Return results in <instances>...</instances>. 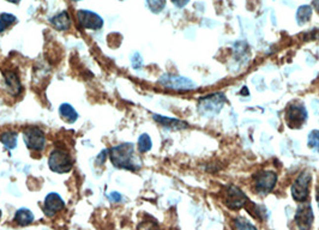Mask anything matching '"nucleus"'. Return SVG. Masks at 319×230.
Listing matches in <instances>:
<instances>
[{"label": "nucleus", "mask_w": 319, "mask_h": 230, "mask_svg": "<svg viewBox=\"0 0 319 230\" xmlns=\"http://www.w3.org/2000/svg\"><path fill=\"white\" fill-rule=\"evenodd\" d=\"M108 153L112 164L118 169L136 172L141 168L134 155V145L132 143H122L112 148Z\"/></svg>", "instance_id": "nucleus-1"}, {"label": "nucleus", "mask_w": 319, "mask_h": 230, "mask_svg": "<svg viewBox=\"0 0 319 230\" xmlns=\"http://www.w3.org/2000/svg\"><path fill=\"white\" fill-rule=\"evenodd\" d=\"M227 97L223 92H214L200 97L198 101V112L201 116L212 117L217 115L225 107Z\"/></svg>", "instance_id": "nucleus-2"}, {"label": "nucleus", "mask_w": 319, "mask_h": 230, "mask_svg": "<svg viewBox=\"0 0 319 230\" xmlns=\"http://www.w3.org/2000/svg\"><path fill=\"white\" fill-rule=\"evenodd\" d=\"M48 167L54 173L66 174L74 167V161L66 150L57 148L50 153L48 157Z\"/></svg>", "instance_id": "nucleus-3"}, {"label": "nucleus", "mask_w": 319, "mask_h": 230, "mask_svg": "<svg viewBox=\"0 0 319 230\" xmlns=\"http://www.w3.org/2000/svg\"><path fill=\"white\" fill-rule=\"evenodd\" d=\"M311 172L305 170V172L300 173L298 175V178L294 180L290 187V193L292 197L298 203H304V201L309 200L310 197V185H311Z\"/></svg>", "instance_id": "nucleus-4"}, {"label": "nucleus", "mask_w": 319, "mask_h": 230, "mask_svg": "<svg viewBox=\"0 0 319 230\" xmlns=\"http://www.w3.org/2000/svg\"><path fill=\"white\" fill-rule=\"evenodd\" d=\"M159 84H161L163 88L176 91H190L197 88V84L190 79V78L168 74L160 77Z\"/></svg>", "instance_id": "nucleus-5"}, {"label": "nucleus", "mask_w": 319, "mask_h": 230, "mask_svg": "<svg viewBox=\"0 0 319 230\" xmlns=\"http://www.w3.org/2000/svg\"><path fill=\"white\" fill-rule=\"evenodd\" d=\"M307 116H309L307 109L302 103H290L284 113L285 123L288 127L294 128V130L302 127V125L306 122Z\"/></svg>", "instance_id": "nucleus-6"}, {"label": "nucleus", "mask_w": 319, "mask_h": 230, "mask_svg": "<svg viewBox=\"0 0 319 230\" xmlns=\"http://www.w3.org/2000/svg\"><path fill=\"white\" fill-rule=\"evenodd\" d=\"M277 174L273 170H262L253 176V187L256 193L267 195L276 186Z\"/></svg>", "instance_id": "nucleus-7"}, {"label": "nucleus", "mask_w": 319, "mask_h": 230, "mask_svg": "<svg viewBox=\"0 0 319 230\" xmlns=\"http://www.w3.org/2000/svg\"><path fill=\"white\" fill-rule=\"evenodd\" d=\"M223 203L231 210H239L247 206L250 199L239 187L229 185L223 191Z\"/></svg>", "instance_id": "nucleus-8"}, {"label": "nucleus", "mask_w": 319, "mask_h": 230, "mask_svg": "<svg viewBox=\"0 0 319 230\" xmlns=\"http://www.w3.org/2000/svg\"><path fill=\"white\" fill-rule=\"evenodd\" d=\"M23 140L25 147L32 151L40 153L46 148V136L40 127L30 126V127L25 128L23 132Z\"/></svg>", "instance_id": "nucleus-9"}, {"label": "nucleus", "mask_w": 319, "mask_h": 230, "mask_svg": "<svg viewBox=\"0 0 319 230\" xmlns=\"http://www.w3.org/2000/svg\"><path fill=\"white\" fill-rule=\"evenodd\" d=\"M313 220H315V215H313L312 206L309 200L300 203V206L298 207L295 212V221L296 227L299 230H311L312 229Z\"/></svg>", "instance_id": "nucleus-10"}, {"label": "nucleus", "mask_w": 319, "mask_h": 230, "mask_svg": "<svg viewBox=\"0 0 319 230\" xmlns=\"http://www.w3.org/2000/svg\"><path fill=\"white\" fill-rule=\"evenodd\" d=\"M77 21L83 29L100 30L103 27V19L97 13L89 10H80L77 12Z\"/></svg>", "instance_id": "nucleus-11"}, {"label": "nucleus", "mask_w": 319, "mask_h": 230, "mask_svg": "<svg viewBox=\"0 0 319 230\" xmlns=\"http://www.w3.org/2000/svg\"><path fill=\"white\" fill-rule=\"evenodd\" d=\"M64 207H65V201L63 200V198L58 193L52 192L49 194H47L43 204V212L47 217H54Z\"/></svg>", "instance_id": "nucleus-12"}, {"label": "nucleus", "mask_w": 319, "mask_h": 230, "mask_svg": "<svg viewBox=\"0 0 319 230\" xmlns=\"http://www.w3.org/2000/svg\"><path fill=\"white\" fill-rule=\"evenodd\" d=\"M4 79L5 85H6L8 94H11L12 96H18L22 92V84L19 80L18 74L13 70H7L4 72Z\"/></svg>", "instance_id": "nucleus-13"}, {"label": "nucleus", "mask_w": 319, "mask_h": 230, "mask_svg": "<svg viewBox=\"0 0 319 230\" xmlns=\"http://www.w3.org/2000/svg\"><path fill=\"white\" fill-rule=\"evenodd\" d=\"M154 120L156 122L160 123L162 127H166L168 130H184V128L189 127V123L181 121V120L175 119V117H168V116H162L160 114H154L153 115Z\"/></svg>", "instance_id": "nucleus-14"}, {"label": "nucleus", "mask_w": 319, "mask_h": 230, "mask_svg": "<svg viewBox=\"0 0 319 230\" xmlns=\"http://www.w3.org/2000/svg\"><path fill=\"white\" fill-rule=\"evenodd\" d=\"M50 23L53 24V27L57 28L58 30H67L71 27V17H70L69 12L63 11V12L52 17L50 18Z\"/></svg>", "instance_id": "nucleus-15"}, {"label": "nucleus", "mask_w": 319, "mask_h": 230, "mask_svg": "<svg viewBox=\"0 0 319 230\" xmlns=\"http://www.w3.org/2000/svg\"><path fill=\"white\" fill-rule=\"evenodd\" d=\"M59 114H60L61 119H63L64 121L69 123H75L78 119V113L70 103H63V105L59 107Z\"/></svg>", "instance_id": "nucleus-16"}, {"label": "nucleus", "mask_w": 319, "mask_h": 230, "mask_svg": "<svg viewBox=\"0 0 319 230\" xmlns=\"http://www.w3.org/2000/svg\"><path fill=\"white\" fill-rule=\"evenodd\" d=\"M15 222L21 227H27L29 224L33 223L34 221V215L33 212L30 211L29 209H25V207H22V209L17 210L15 214Z\"/></svg>", "instance_id": "nucleus-17"}, {"label": "nucleus", "mask_w": 319, "mask_h": 230, "mask_svg": "<svg viewBox=\"0 0 319 230\" xmlns=\"http://www.w3.org/2000/svg\"><path fill=\"white\" fill-rule=\"evenodd\" d=\"M17 138H18V134L13 131L2 132V133L0 134V142H1L2 145L8 149V150H12V149L17 147Z\"/></svg>", "instance_id": "nucleus-18"}, {"label": "nucleus", "mask_w": 319, "mask_h": 230, "mask_svg": "<svg viewBox=\"0 0 319 230\" xmlns=\"http://www.w3.org/2000/svg\"><path fill=\"white\" fill-rule=\"evenodd\" d=\"M312 17V7L310 5H302L296 11V22L299 25L306 24Z\"/></svg>", "instance_id": "nucleus-19"}, {"label": "nucleus", "mask_w": 319, "mask_h": 230, "mask_svg": "<svg viewBox=\"0 0 319 230\" xmlns=\"http://www.w3.org/2000/svg\"><path fill=\"white\" fill-rule=\"evenodd\" d=\"M137 147H138V151L141 153H148V151H150V149L153 148V142H151V138L149 137V134L143 133L142 136L138 138Z\"/></svg>", "instance_id": "nucleus-20"}, {"label": "nucleus", "mask_w": 319, "mask_h": 230, "mask_svg": "<svg viewBox=\"0 0 319 230\" xmlns=\"http://www.w3.org/2000/svg\"><path fill=\"white\" fill-rule=\"evenodd\" d=\"M16 16L11 13H1L0 15V33L5 32L8 27H11L13 23H16Z\"/></svg>", "instance_id": "nucleus-21"}, {"label": "nucleus", "mask_w": 319, "mask_h": 230, "mask_svg": "<svg viewBox=\"0 0 319 230\" xmlns=\"http://www.w3.org/2000/svg\"><path fill=\"white\" fill-rule=\"evenodd\" d=\"M307 145L315 153H319V130H313L307 137Z\"/></svg>", "instance_id": "nucleus-22"}, {"label": "nucleus", "mask_w": 319, "mask_h": 230, "mask_svg": "<svg viewBox=\"0 0 319 230\" xmlns=\"http://www.w3.org/2000/svg\"><path fill=\"white\" fill-rule=\"evenodd\" d=\"M234 228L235 230H257L253 224L248 222L246 218L238 217L234 220Z\"/></svg>", "instance_id": "nucleus-23"}, {"label": "nucleus", "mask_w": 319, "mask_h": 230, "mask_svg": "<svg viewBox=\"0 0 319 230\" xmlns=\"http://www.w3.org/2000/svg\"><path fill=\"white\" fill-rule=\"evenodd\" d=\"M147 4L151 10V12L160 13L166 7V0H147Z\"/></svg>", "instance_id": "nucleus-24"}, {"label": "nucleus", "mask_w": 319, "mask_h": 230, "mask_svg": "<svg viewBox=\"0 0 319 230\" xmlns=\"http://www.w3.org/2000/svg\"><path fill=\"white\" fill-rule=\"evenodd\" d=\"M131 63H132L133 69L139 70L143 66V58L141 57L139 53H134L132 55V59H131Z\"/></svg>", "instance_id": "nucleus-25"}, {"label": "nucleus", "mask_w": 319, "mask_h": 230, "mask_svg": "<svg viewBox=\"0 0 319 230\" xmlns=\"http://www.w3.org/2000/svg\"><path fill=\"white\" fill-rule=\"evenodd\" d=\"M107 155H108V150H102V151H101L100 155L96 157V163L99 165H102L106 162Z\"/></svg>", "instance_id": "nucleus-26"}, {"label": "nucleus", "mask_w": 319, "mask_h": 230, "mask_svg": "<svg viewBox=\"0 0 319 230\" xmlns=\"http://www.w3.org/2000/svg\"><path fill=\"white\" fill-rule=\"evenodd\" d=\"M108 198H109V200L113 201V203H119V201H121L122 195L120 194L119 192H112L111 194L108 195Z\"/></svg>", "instance_id": "nucleus-27"}, {"label": "nucleus", "mask_w": 319, "mask_h": 230, "mask_svg": "<svg viewBox=\"0 0 319 230\" xmlns=\"http://www.w3.org/2000/svg\"><path fill=\"white\" fill-rule=\"evenodd\" d=\"M172 1H173V4L175 5V6L184 7V6H186L187 4H189L190 0H172Z\"/></svg>", "instance_id": "nucleus-28"}, {"label": "nucleus", "mask_w": 319, "mask_h": 230, "mask_svg": "<svg viewBox=\"0 0 319 230\" xmlns=\"http://www.w3.org/2000/svg\"><path fill=\"white\" fill-rule=\"evenodd\" d=\"M313 6L317 8V11L319 12V0H315V2H313Z\"/></svg>", "instance_id": "nucleus-29"}, {"label": "nucleus", "mask_w": 319, "mask_h": 230, "mask_svg": "<svg viewBox=\"0 0 319 230\" xmlns=\"http://www.w3.org/2000/svg\"><path fill=\"white\" fill-rule=\"evenodd\" d=\"M242 94H245L246 96H248V90H247V88H246V86H243V90L241 89V95Z\"/></svg>", "instance_id": "nucleus-30"}, {"label": "nucleus", "mask_w": 319, "mask_h": 230, "mask_svg": "<svg viewBox=\"0 0 319 230\" xmlns=\"http://www.w3.org/2000/svg\"><path fill=\"white\" fill-rule=\"evenodd\" d=\"M8 2H12V4H19L21 2V0H6Z\"/></svg>", "instance_id": "nucleus-31"}, {"label": "nucleus", "mask_w": 319, "mask_h": 230, "mask_svg": "<svg viewBox=\"0 0 319 230\" xmlns=\"http://www.w3.org/2000/svg\"><path fill=\"white\" fill-rule=\"evenodd\" d=\"M316 199H317V203H318V206H319V187L317 189V194H316Z\"/></svg>", "instance_id": "nucleus-32"}, {"label": "nucleus", "mask_w": 319, "mask_h": 230, "mask_svg": "<svg viewBox=\"0 0 319 230\" xmlns=\"http://www.w3.org/2000/svg\"><path fill=\"white\" fill-rule=\"evenodd\" d=\"M72 1H80V0H72Z\"/></svg>", "instance_id": "nucleus-33"}, {"label": "nucleus", "mask_w": 319, "mask_h": 230, "mask_svg": "<svg viewBox=\"0 0 319 230\" xmlns=\"http://www.w3.org/2000/svg\"><path fill=\"white\" fill-rule=\"evenodd\" d=\"M0 216H1V212H0Z\"/></svg>", "instance_id": "nucleus-34"}]
</instances>
